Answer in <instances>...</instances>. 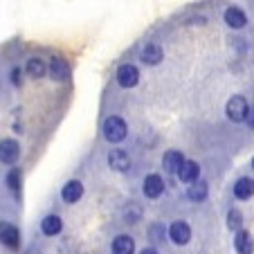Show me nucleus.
<instances>
[{"label": "nucleus", "instance_id": "nucleus-20", "mask_svg": "<svg viewBox=\"0 0 254 254\" xmlns=\"http://www.w3.org/2000/svg\"><path fill=\"white\" fill-rule=\"evenodd\" d=\"M45 63L41 61V59H29L27 61V74L29 77H34V79H39V77H43L45 74Z\"/></svg>", "mask_w": 254, "mask_h": 254}, {"label": "nucleus", "instance_id": "nucleus-4", "mask_svg": "<svg viewBox=\"0 0 254 254\" xmlns=\"http://www.w3.org/2000/svg\"><path fill=\"white\" fill-rule=\"evenodd\" d=\"M169 239L176 245H187L189 239H191V227L185 221H176L171 227H169Z\"/></svg>", "mask_w": 254, "mask_h": 254}, {"label": "nucleus", "instance_id": "nucleus-26", "mask_svg": "<svg viewBox=\"0 0 254 254\" xmlns=\"http://www.w3.org/2000/svg\"><path fill=\"white\" fill-rule=\"evenodd\" d=\"M252 167H254V160H252Z\"/></svg>", "mask_w": 254, "mask_h": 254}, {"label": "nucleus", "instance_id": "nucleus-1", "mask_svg": "<svg viewBox=\"0 0 254 254\" xmlns=\"http://www.w3.org/2000/svg\"><path fill=\"white\" fill-rule=\"evenodd\" d=\"M126 133H128V128H126V122L122 120V117L113 115L104 122V137L108 139V142H113V144L122 142V139L126 137Z\"/></svg>", "mask_w": 254, "mask_h": 254}, {"label": "nucleus", "instance_id": "nucleus-19", "mask_svg": "<svg viewBox=\"0 0 254 254\" xmlns=\"http://www.w3.org/2000/svg\"><path fill=\"white\" fill-rule=\"evenodd\" d=\"M187 196L191 198L193 202L205 200V198H207V185L202 183V180H196V183H191V185H189V189H187Z\"/></svg>", "mask_w": 254, "mask_h": 254}, {"label": "nucleus", "instance_id": "nucleus-6", "mask_svg": "<svg viewBox=\"0 0 254 254\" xmlns=\"http://www.w3.org/2000/svg\"><path fill=\"white\" fill-rule=\"evenodd\" d=\"M20 155V146L16 139H2L0 142V162L2 164H14Z\"/></svg>", "mask_w": 254, "mask_h": 254}, {"label": "nucleus", "instance_id": "nucleus-8", "mask_svg": "<svg viewBox=\"0 0 254 254\" xmlns=\"http://www.w3.org/2000/svg\"><path fill=\"white\" fill-rule=\"evenodd\" d=\"M83 196V185L79 183V180H70V183L63 187L61 191V198L67 202V205H72V202H79Z\"/></svg>", "mask_w": 254, "mask_h": 254}, {"label": "nucleus", "instance_id": "nucleus-17", "mask_svg": "<svg viewBox=\"0 0 254 254\" xmlns=\"http://www.w3.org/2000/svg\"><path fill=\"white\" fill-rule=\"evenodd\" d=\"M252 193H254V180H250V178H241V180H236V185H234V196L236 198L248 200Z\"/></svg>", "mask_w": 254, "mask_h": 254}, {"label": "nucleus", "instance_id": "nucleus-22", "mask_svg": "<svg viewBox=\"0 0 254 254\" xmlns=\"http://www.w3.org/2000/svg\"><path fill=\"white\" fill-rule=\"evenodd\" d=\"M241 223H243L241 211L239 209H230V214H227V227H230L232 232H239L241 230Z\"/></svg>", "mask_w": 254, "mask_h": 254}, {"label": "nucleus", "instance_id": "nucleus-21", "mask_svg": "<svg viewBox=\"0 0 254 254\" xmlns=\"http://www.w3.org/2000/svg\"><path fill=\"white\" fill-rule=\"evenodd\" d=\"M7 187L11 189V193H14L16 198L20 196V171L18 169H11V171L7 173Z\"/></svg>", "mask_w": 254, "mask_h": 254}, {"label": "nucleus", "instance_id": "nucleus-12", "mask_svg": "<svg viewBox=\"0 0 254 254\" xmlns=\"http://www.w3.org/2000/svg\"><path fill=\"white\" fill-rule=\"evenodd\" d=\"M108 164H111V169H115V171H128L130 158H128V153H124L122 149H115L108 155Z\"/></svg>", "mask_w": 254, "mask_h": 254}, {"label": "nucleus", "instance_id": "nucleus-2", "mask_svg": "<svg viewBox=\"0 0 254 254\" xmlns=\"http://www.w3.org/2000/svg\"><path fill=\"white\" fill-rule=\"evenodd\" d=\"M225 113L232 122H245V117H248V113H250V106H248V101H245V97H241V95L232 97L225 106Z\"/></svg>", "mask_w": 254, "mask_h": 254}, {"label": "nucleus", "instance_id": "nucleus-18", "mask_svg": "<svg viewBox=\"0 0 254 254\" xmlns=\"http://www.w3.org/2000/svg\"><path fill=\"white\" fill-rule=\"evenodd\" d=\"M61 227H63V223H61V218L59 216H45L43 218V223H41V230H43V234H48V236H57L59 232H61Z\"/></svg>", "mask_w": 254, "mask_h": 254}, {"label": "nucleus", "instance_id": "nucleus-24", "mask_svg": "<svg viewBox=\"0 0 254 254\" xmlns=\"http://www.w3.org/2000/svg\"><path fill=\"white\" fill-rule=\"evenodd\" d=\"M245 122H248L250 128H254V108H250V113H248V117H245Z\"/></svg>", "mask_w": 254, "mask_h": 254}, {"label": "nucleus", "instance_id": "nucleus-15", "mask_svg": "<svg viewBox=\"0 0 254 254\" xmlns=\"http://www.w3.org/2000/svg\"><path fill=\"white\" fill-rule=\"evenodd\" d=\"M135 252V241L130 236L122 234L113 241V254H133Z\"/></svg>", "mask_w": 254, "mask_h": 254}, {"label": "nucleus", "instance_id": "nucleus-23", "mask_svg": "<svg viewBox=\"0 0 254 254\" xmlns=\"http://www.w3.org/2000/svg\"><path fill=\"white\" fill-rule=\"evenodd\" d=\"M11 81H14V86H20V70L18 67H14V72H11Z\"/></svg>", "mask_w": 254, "mask_h": 254}, {"label": "nucleus", "instance_id": "nucleus-13", "mask_svg": "<svg viewBox=\"0 0 254 254\" xmlns=\"http://www.w3.org/2000/svg\"><path fill=\"white\" fill-rule=\"evenodd\" d=\"M183 162H185V158L180 151H167L162 158V167H164V171H169V173H178L180 167H183Z\"/></svg>", "mask_w": 254, "mask_h": 254}, {"label": "nucleus", "instance_id": "nucleus-25", "mask_svg": "<svg viewBox=\"0 0 254 254\" xmlns=\"http://www.w3.org/2000/svg\"><path fill=\"white\" fill-rule=\"evenodd\" d=\"M139 254H158V252H155L153 248H146V250H142V252H139Z\"/></svg>", "mask_w": 254, "mask_h": 254}, {"label": "nucleus", "instance_id": "nucleus-7", "mask_svg": "<svg viewBox=\"0 0 254 254\" xmlns=\"http://www.w3.org/2000/svg\"><path fill=\"white\" fill-rule=\"evenodd\" d=\"M144 196L146 198H160L164 191V180L158 173H151V176L144 178Z\"/></svg>", "mask_w": 254, "mask_h": 254}, {"label": "nucleus", "instance_id": "nucleus-9", "mask_svg": "<svg viewBox=\"0 0 254 254\" xmlns=\"http://www.w3.org/2000/svg\"><path fill=\"white\" fill-rule=\"evenodd\" d=\"M50 74H52L54 81H65V79H70V65L63 59L54 57L50 61Z\"/></svg>", "mask_w": 254, "mask_h": 254}, {"label": "nucleus", "instance_id": "nucleus-10", "mask_svg": "<svg viewBox=\"0 0 254 254\" xmlns=\"http://www.w3.org/2000/svg\"><path fill=\"white\" fill-rule=\"evenodd\" d=\"M234 248L239 254H252L254 252V239L250 236V232L239 230L234 236Z\"/></svg>", "mask_w": 254, "mask_h": 254}, {"label": "nucleus", "instance_id": "nucleus-14", "mask_svg": "<svg viewBox=\"0 0 254 254\" xmlns=\"http://www.w3.org/2000/svg\"><path fill=\"white\" fill-rule=\"evenodd\" d=\"M162 59H164V52H162V48H160L158 43H151V45H146V48L142 50V61L149 63V65H158Z\"/></svg>", "mask_w": 254, "mask_h": 254}, {"label": "nucleus", "instance_id": "nucleus-3", "mask_svg": "<svg viewBox=\"0 0 254 254\" xmlns=\"http://www.w3.org/2000/svg\"><path fill=\"white\" fill-rule=\"evenodd\" d=\"M139 81V70L135 65H130V63H124V65H120V70H117V83H120L122 88H135Z\"/></svg>", "mask_w": 254, "mask_h": 254}, {"label": "nucleus", "instance_id": "nucleus-5", "mask_svg": "<svg viewBox=\"0 0 254 254\" xmlns=\"http://www.w3.org/2000/svg\"><path fill=\"white\" fill-rule=\"evenodd\" d=\"M0 243L9 250H18L20 245V234L11 223H0Z\"/></svg>", "mask_w": 254, "mask_h": 254}, {"label": "nucleus", "instance_id": "nucleus-16", "mask_svg": "<svg viewBox=\"0 0 254 254\" xmlns=\"http://www.w3.org/2000/svg\"><path fill=\"white\" fill-rule=\"evenodd\" d=\"M225 23L234 29H241V27H245L248 18H245V14L239 9V7H230V9L225 11Z\"/></svg>", "mask_w": 254, "mask_h": 254}, {"label": "nucleus", "instance_id": "nucleus-11", "mask_svg": "<svg viewBox=\"0 0 254 254\" xmlns=\"http://www.w3.org/2000/svg\"><path fill=\"white\" fill-rule=\"evenodd\" d=\"M198 173H200V167H198L193 160H185L183 167H180V171H178V178L183 180V183L191 185L198 180Z\"/></svg>", "mask_w": 254, "mask_h": 254}]
</instances>
